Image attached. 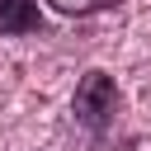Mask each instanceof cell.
Segmentation results:
<instances>
[{
    "instance_id": "6da1fadb",
    "label": "cell",
    "mask_w": 151,
    "mask_h": 151,
    "mask_svg": "<svg viewBox=\"0 0 151 151\" xmlns=\"http://www.w3.org/2000/svg\"><path fill=\"white\" fill-rule=\"evenodd\" d=\"M71 113H76V123H85L90 132H104V127L113 123V113H118V85H113V76L85 71L80 85H76V99H71Z\"/></svg>"
},
{
    "instance_id": "3957f363",
    "label": "cell",
    "mask_w": 151,
    "mask_h": 151,
    "mask_svg": "<svg viewBox=\"0 0 151 151\" xmlns=\"http://www.w3.org/2000/svg\"><path fill=\"white\" fill-rule=\"evenodd\" d=\"M57 14H71V19H85V14H104V9H118L123 0H47Z\"/></svg>"
},
{
    "instance_id": "7a4b0ae2",
    "label": "cell",
    "mask_w": 151,
    "mask_h": 151,
    "mask_svg": "<svg viewBox=\"0 0 151 151\" xmlns=\"http://www.w3.org/2000/svg\"><path fill=\"white\" fill-rule=\"evenodd\" d=\"M42 28L38 0H0V33L5 38H28Z\"/></svg>"
}]
</instances>
